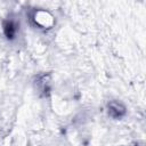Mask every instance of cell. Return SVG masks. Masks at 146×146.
I'll return each mask as SVG.
<instances>
[{"instance_id": "cell-1", "label": "cell", "mask_w": 146, "mask_h": 146, "mask_svg": "<svg viewBox=\"0 0 146 146\" xmlns=\"http://www.w3.org/2000/svg\"><path fill=\"white\" fill-rule=\"evenodd\" d=\"M15 31H16V29H15V25L13 22H7L5 24V32H6V35L8 38H13Z\"/></svg>"}]
</instances>
